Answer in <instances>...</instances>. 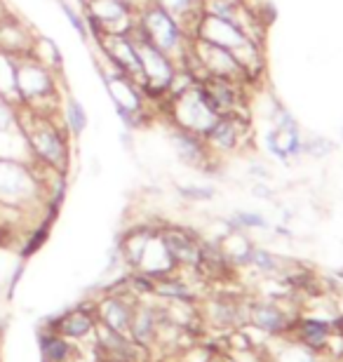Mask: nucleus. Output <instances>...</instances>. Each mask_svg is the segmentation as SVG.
<instances>
[{"label":"nucleus","mask_w":343,"mask_h":362,"mask_svg":"<svg viewBox=\"0 0 343 362\" xmlns=\"http://www.w3.org/2000/svg\"><path fill=\"white\" fill-rule=\"evenodd\" d=\"M21 129L26 136V146L31 163L40 170L66 175L71 168V144L73 136L64 127L57 113H33L21 108Z\"/></svg>","instance_id":"f257e3e1"},{"label":"nucleus","mask_w":343,"mask_h":362,"mask_svg":"<svg viewBox=\"0 0 343 362\" xmlns=\"http://www.w3.org/2000/svg\"><path fill=\"white\" fill-rule=\"evenodd\" d=\"M0 205L33 209L47 205L42 170L31 160L0 156Z\"/></svg>","instance_id":"f03ea898"},{"label":"nucleus","mask_w":343,"mask_h":362,"mask_svg":"<svg viewBox=\"0 0 343 362\" xmlns=\"http://www.w3.org/2000/svg\"><path fill=\"white\" fill-rule=\"evenodd\" d=\"M59 76L31 57H21L17 69V104L33 113H57L62 101Z\"/></svg>","instance_id":"7ed1b4c3"},{"label":"nucleus","mask_w":343,"mask_h":362,"mask_svg":"<svg viewBox=\"0 0 343 362\" xmlns=\"http://www.w3.org/2000/svg\"><path fill=\"white\" fill-rule=\"evenodd\" d=\"M134 28L144 35L146 40L153 42L158 49H163L167 57H172L177 62V66H181L184 57L191 49V35L170 12H165L163 7H158L156 3H149L144 10L136 12Z\"/></svg>","instance_id":"20e7f679"},{"label":"nucleus","mask_w":343,"mask_h":362,"mask_svg":"<svg viewBox=\"0 0 343 362\" xmlns=\"http://www.w3.org/2000/svg\"><path fill=\"white\" fill-rule=\"evenodd\" d=\"M216 118L219 113L211 108L198 81H193L188 88L170 97V120L174 127L205 136L207 129L216 122Z\"/></svg>","instance_id":"39448f33"},{"label":"nucleus","mask_w":343,"mask_h":362,"mask_svg":"<svg viewBox=\"0 0 343 362\" xmlns=\"http://www.w3.org/2000/svg\"><path fill=\"white\" fill-rule=\"evenodd\" d=\"M132 38L136 45V54L139 62H141V76H144V94L149 97H165L170 94V88L174 83V76H177V62L172 57H167L163 49H158L153 42H149L141 33L132 28Z\"/></svg>","instance_id":"423d86ee"},{"label":"nucleus","mask_w":343,"mask_h":362,"mask_svg":"<svg viewBox=\"0 0 343 362\" xmlns=\"http://www.w3.org/2000/svg\"><path fill=\"white\" fill-rule=\"evenodd\" d=\"M83 14L90 28V42L104 33H127L134 28L136 12L125 0H83Z\"/></svg>","instance_id":"0eeeda50"},{"label":"nucleus","mask_w":343,"mask_h":362,"mask_svg":"<svg viewBox=\"0 0 343 362\" xmlns=\"http://www.w3.org/2000/svg\"><path fill=\"white\" fill-rule=\"evenodd\" d=\"M294 317L296 315H289L284 310L282 301L266 299V296L250 299V303H247V327L257 329L259 334H264L268 339L287 337Z\"/></svg>","instance_id":"6e6552de"},{"label":"nucleus","mask_w":343,"mask_h":362,"mask_svg":"<svg viewBox=\"0 0 343 362\" xmlns=\"http://www.w3.org/2000/svg\"><path fill=\"white\" fill-rule=\"evenodd\" d=\"M160 238H163L167 252L174 259L177 269H195L200 262V245L202 240L198 235H193L191 230L179 228V226H163L158 228Z\"/></svg>","instance_id":"1a4fd4ad"},{"label":"nucleus","mask_w":343,"mask_h":362,"mask_svg":"<svg viewBox=\"0 0 343 362\" xmlns=\"http://www.w3.org/2000/svg\"><path fill=\"white\" fill-rule=\"evenodd\" d=\"M170 146L177 156V160L186 168L193 170H205V165H209L211 153L207 148L205 139L200 134H193L188 129L181 127H170Z\"/></svg>","instance_id":"9d476101"},{"label":"nucleus","mask_w":343,"mask_h":362,"mask_svg":"<svg viewBox=\"0 0 343 362\" xmlns=\"http://www.w3.org/2000/svg\"><path fill=\"white\" fill-rule=\"evenodd\" d=\"M33 38L35 31L21 17L12 12L0 14V52L19 57V59L28 57Z\"/></svg>","instance_id":"9b49d317"},{"label":"nucleus","mask_w":343,"mask_h":362,"mask_svg":"<svg viewBox=\"0 0 343 362\" xmlns=\"http://www.w3.org/2000/svg\"><path fill=\"white\" fill-rule=\"evenodd\" d=\"M243 132H245V120H240L236 113L219 115L216 122L207 129V134L202 139H205L209 153H228V151L238 148Z\"/></svg>","instance_id":"f8f14e48"},{"label":"nucleus","mask_w":343,"mask_h":362,"mask_svg":"<svg viewBox=\"0 0 343 362\" xmlns=\"http://www.w3.org/2000/svg\"><path fill=\"white\" fill-rule=\"evenodd\" d=\"M271 344L275 349L266 351L264 362H322V353L310 351L291 337H275Z\"/></svg>","instance_id":"ddd939ff"},{"label":"nucleus","mask_w":343,"mask_h":362,"mask_svg":"<svg viewBox=\"0 0 343 362\" xmlns=\"http://www.w3.org/2000/svg\"><path fill=\"white\" fill-rule=\"evenodd\" d=\"M101 320L108 329L118 332V334H129V322H132L134 303L125 299L122 294H111L108 299L101 303L99 308Z\"/></svg>","instance_id":"4468645a"},{"label":"nucleus","mask_w":343,"mask_h":362,"mask_svg":"<svg viewBox=\"0 0 343 362\" xmlns=\"http://www.w3.org/2000/svg\"><path fill=\"white\" fill-rule=\"evenodd\" d=\"M151 3L163 7L165 12H170L193 38V28L202 14V0H151Z\"/></svg>","instance_id":"2eb2a0df"},{"label":"nucleus","mask_w":343,"mask_h":362,"mask_svg":"<svg viewBox=\"0 0 343 362\" xmlns=\"http://www.w3.org/2000/svg\"><path fill=\"white\" fill-rule=\"evenodd\" d=\"M62 122H64V127L69 129V134L73 139L83 136L87 132V127H90L87 108L83 106V101L76 99L73 94H66V99H64V104H62Z\"/></svg>","instance_id":"dca6fc26"},{"label":"nucleus","mask_w":343,"mask_h":362,"mask_svg":"<svg viewBox=\"0 0 343 362\" xmlns=\"http://www.w3.org/2000/svg\"><path fill=\"white\" fill-rule=\"evenodd\" d=\"M28 57L31 59H35L38 64H42V66L52 69L57 71V74H62V52L59 47H57L54 40H50L47 35H40L35 33V38L31 42V49H28Z\"/></svg>","instance_id":"f3484780"},{"label":"nucleus","mask_w":343,"mask_h":362,"mask_svg":"<svg viewBox=\"0 0 343 362\" xmlns=\"http://www.w3.org/2000/svg\"><path fill=\"white\" fill-rule=\"evenodd\" d=\"M17 69L19 57L0 52V97L17 101Z\"/></svg>","instance_id":"a211bd4d"},{"label":"nucleus","mask_w":343,"mask_h":362,"mask_svg":"<svg viewBox=\"0 0 343 362\" xmlns=\"http://www.w3.org/2000/svg\"><path fill=\"white\" fill-rule=\"evenodd\" d=\"M94 327V317L87 313V310H71L64 317L57 320V332L62 334H71V337H83Z\"/></svg>","instance_id":"6ab92c4d"},{"label":"nucleus","mask_w":343,"mask_h":362,"mask_svg":"<svg viewBox=\"0 0 343 362\" xmlns=\"http://www.w3.org/2000/svg\"><path fill=\"white\" fill-rule=\"evenodd\" d=\"M57 5H59V10L64 14V19L69 21V26L80 35V40L90 42V28H87V21H85V14L83 10H78V7H73L69 0H57Z\"/></svg>","instance_id":"aec40b11"},{"label":"nucleus","mask_w":343,"mask_h":362,"mask_svg":"<svg viewBox=\"0 0 343 362\" xmlns=\"http://www.w3.org/2000/svg\"><path fill=\"white\" fill-rule=\"evenodd\" d=\"M247 266H254L257 271L266 273V275H275L282 271V262L277 259L273 252L268 250H261V247H254L252 255H250V264Z\"/></svg>","instance_id":"412c9836"},{"label":"nucleus","mask_w":343,"mask_h":362,"mask_svg":"<svg viewBox=\"0 0 343 362\" xmlns=\"http://www.w3.org/2000/svg\"><path fill=\"white\" fill-rule=\"evenodd\" d=\"M228 223L236 230H245V228H268V221L264 219V214L257 212H236Z\"/></svg>","instance_id":"4be33fe9"},{"label":"nucleus","mask_w":343,"mask_h":362,"mask_svg":"<svg viewBox=\"0 0 343 362\" xmlns=\"http://www.w3.org/2000/svg\"><path fill=\"white\" fill-rule=\"evenodd\" d=\"M179 195H184L186 200H193V202H202V200H209L214 195V188L209 186H177Z\"/></svg>","instance_id":"5701e85b"},{"label":"nucleus","mask_w":343,"mask_h":362,"mask_svg":"<svg viewBox=\"0 0 343 362\" xmlns=\"http://www.w3.org/2000/svg\"><path fill=\"white\" fill-rule=\"evenodd\" d=\"M45 356L50 360H54V362L64 360V356H66V344H64L59 337L45 339Z\"/></svg>","instance_id":"b1692460"},{"label":"nucleus","mask_w":343,"mask_h":362,"mask_svg":"<svg viewBox=\"0 0 343 362\" xmlns=\"http://www.w3.org/2000/svg\"><path fill=\"white\" fill-rule=\"evenodd\" d=\"M125 3H127L129 7H132L134 12H139V10H144V7L151 3V0H125Z\"/></svg>","instance_id":"393cba45"},{"label":"nucleus","mask_w":343,"mask_h":362,"mask_svg":"<svg viewBox=\"0 0 343 362\" xmlns=\"http://www.w3.org/2000/svg\"><path fill=\"white\" fill-rule=\"evenodd\" d=\"M80 3H83V0H80Z\"/></svg>","instance_id":"a878e982"},{"label":"nucleus","mask_w":343,"mask_h":362,"mask_svg":"<svg viewBox=\"0 0 343 362\" xmlns=\"http://www.w3.org/2000/svg\"><path fill=\"white\" fill-rule=\"evenodd\" d=\"M261 362H264V360H261Z\"/></svg>","instance_id":"bb28decb"}]
</instances>
